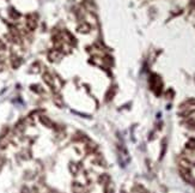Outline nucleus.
I'll use <instances>...</instances> for the list:
<instances>
[{"mask_svg":"<svg viewBox=\"0 0 195 193\" xmlns=\"http://www.w3.org/2000/svg\"><path fill=\"white\" fill-rule=\"evenodd\" d=\"M61 58H62V53L59 49H51L48 54V59L50 61H59Z\"/></svg>","mask_w":195,"mask_h":193,"instance_id":"obj_1","label":"nucleus"},{"mask_svg":"<svg viewBox=\"0 0 195 193\" xmlns=\"http://www.w3.org/2000/svg\"><path fill=\"white\" fill-rule=\"evenodd\" d=\"M27 27L29 30H35L36 27H37V21L35 18L34 15H30L28 16V19H27Z\"/></svg>","mask_w":195,"mask_h":193,"instance_id":"obj_2","label":"nucleus"},{"mask_svg":"<svg viewBox=\"0 0 195 193\" xmlns=\"http://www.w3.org/2000/svg\"><path fill=\"white\" fill-rule=\"evenodd\" d=\"M43 81L49 85V86H54V78L51 77L49 73H44L43 74Z\"/></svg>","mask_w":195,"mask_h":193,"instance_id":"obj_3","label":"nucleus"},{"mask_svg":"<svg viewBox=\"0 0 195 193\" xmlns=\"http://www.w3.org/2000/svg\"><path fill=\"white\" fill-rule=\"evenodd\" d=\"M54 102H55V105L59 106V107H62V106H63V101H62V98H61L59 95L54 96Z\"/></svg>","mask_w":195,"mask_h":193,"instance_id":"obj_4","label":"nucleus"},{"mask_svg":"<svg viewBox=\"0 0 195 193\" xmlns=\"http://www.w3.org/2000/svg\"><path fill=\"white\" fill-rule=\"evenodd\" d=\"M113 192H114V189L111 188V184H108L106 186V193H113Z\"/></svg>","mask_w":195,"mask_h":193,"instance_id":"obj_5","label":"nucleus"},{"mask_svg":"<svg viewBox=\"0 0 195 193\" xmlns=\"http://www.w3.org/2000/svg\"><path fill=\"white\" fill-rule=\"evenodd\" d=\"M0 49H5V45H4V42L0 40Z\"/></svg>","mask_w":195,"mask_h":193,"instance_id":"obj_6","label":"nucleus"},{"mask_svg":"<svg viewBox=\"0 0 195 193\" xmlns=\"http://www.w3.org/2000/svg\"><path fill=\"white\" fill-rule=\"evenodd\" d=\"M122 193H126V192H122Z\"/></svg>","mask_w":195,"mask_h":193,"instance_id":"obj_7","label":"nucleus"}]
</instances>
